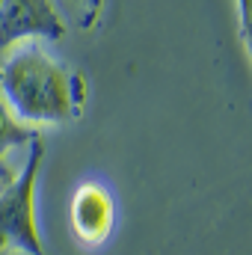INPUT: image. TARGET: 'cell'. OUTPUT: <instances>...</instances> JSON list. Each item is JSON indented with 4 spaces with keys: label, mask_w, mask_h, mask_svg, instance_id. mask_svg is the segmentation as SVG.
Here are the masks:
<instances>
[{
    "label": "cell",
    "mask_w": 252,
    "mask_h": 255,
    "mask_svg": "<svg viewBox=\"0 0 252 255\" xmlns=\"http://www.w3.org/2000/svg\"><path fill=\"white\" fill-rule=\"evenodd\" d=\"M0 95L12 113L30 128L68 125L86 110V77L57 60L45 42H24L9 48L0 65Z\"/></svg>",
    "instance_id": "6da1fadb"
},
{
    "label": "cell",
    "mask_w": 252,
    "mask_h": 255,
    "mask_svg": "<svg viewBox=\"0 0 252 255\" xmlns=\"http://www.w3.org/2000/svg\"><path fill=\"white\" fill-rule=\"evenodd\" d=\"M27 160L0 190V255H48L39 229V175L45 163V136L27 145Z\"/></svg>",
    "instance_id": "7a4b0ae2"
},
{
    "label": "cell",
    "mask_w": 252,
    "mask_h": 255,
    "mask_svg": "<svg viewBox=\"0 0 252 255\" xmlns=\"http://www.w3.org/2000/svg\"><path fill=\"white\" fill-rule=\"evenodd\" d=\"M68 24L54 0H0V51L24 42H60Z\"/></svg>",
    "instance_id": "3957f363"
},
{
    "label": "cell",
    "mask_w": 252,
    "mask_h": 255,
    "mask_svg": "<svg viewBox=\"0 0 252 255\" xmlns=\"http://www.w3.org/2000/svg\"><path fill=\"white\" fill-rule=\"evenodd\" d=\"M68 223L74 238L83 247H101L110 241L116 229V199L107 184L83 181L71 193L68 202Z\"/></svg>",
    "instance_id": "277c9868"
},
{
    "label": "cell",
    "mask_w": 252,
    "mask_h": 255,
    "mask_svg": "<svg viewBox=\"0 0 252 255\" xmlns=\"http://www.w3.org/2000/svg\"><path fill=\"white\" fill-rule=\"evenodd\" d=\"M36 136H39V130L30 128L27 122H21V119L12 113V107L6 104V98L0 95V163L9 166L6 157H9L15 148H27Z\"/></svg>",
    "instance_id": "5b68a950"
},
{
    "label": "cell",
    "mask_w": 252,
    "mask_h": 255,
    "mask_svg": "<svg viewBox=\"0 0 252 255\" xmlns=\"http://www.w3.org/2000/svg\"><path fill=\"white\" fill-rule=\"evenodd\" d=\"M54 3H57L60 15L65 18V24H71L83 33L95 30L104 9H107V0H54Z\"/></svg>",
    "instance_id": "8992f818"
},
{
    "label": "cell",
    "mask_w": 252,
    "mask_h": 255,
    "mask_svg": "<svg viewBox=\"0 0 252 255\" xmlns=\"http://www.w3.org/2000/svg\"><path fill=\"white\" fill-rule=\"evenodd\" d=\"M238 18H241V42L252 65V0H238Z\"/></svg>",
    "instance_id": "52a82bcc"
},
{
    "label": "cell",
    "mask_w": 252,
    "mask_h": 255,
    "mask_svg": "<svg viewBox=\"0 0 252 255\" xmlns=\"http://www.w3.org/2000/svg\"><path fill=\"white\" fill-rule=\"evenodd\" d=\"M12 175H15V169H12V166H3V163H0V190H3V187H6V184L12 181Z\"/></svg>",
    "instance_id": "ba28073f"
}]
</instances>
